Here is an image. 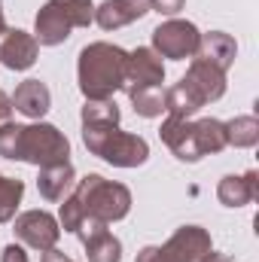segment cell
<instances>
[{
  "mask_svg": "<svg viewBox=\"0 0 259 262\" xmlns=\"http://www.w3.org/2000/svg\"><path fill=\"white\" fill-rule=\"evenodd\" d=\"M82 143L92 156L113 168H137L149 159V143L140 134H128L119 125L116 101H85L82 107Z\"/></svg>",
  "mask_w": 259,
  "mask_h": 262,
  "instance_id": "cell-1",
  "label": "cell"
},
{
  "mask_svg": "<svg viewBox=\"0 0 259 262\" xmlns=\"http://www.w3.org/2000/svg\"><path fill=\"white\" fill-rule=\"evenodd\" d=\"M131 210V189L107 180L101 174H85L82 180H76V186L70 189V195L58 207V226L64 232H76V226L82 220H101V223H119L125 220Z\"/></svg>",
  "mask_w": 259,
  "mask_h": 262,
  "instance_id": "cell-2",
  "label": "cell"
},
{
  "mask_svg": "<svg viewBox=\"0 0 259 262\" xmlns=\"http://www.w3.org/2000/svg\"><path fill=\"white\" fill-rule=\"evenodd\" d=\"M0 156L9 162H28L34 168H49L70 162V140L52 122L0 125Z\"/></svg>",
  "mask_w": 259,
  "mask_h": 262,
  "instance_id": "cell-3",
  "label": "cell"
},
{
  "mask_svg": "<svg viewBox=\"0 0 259 262\" xmlns=\"http://www.w3.org/2000/svg\"><path fill=\"white\" fill-rule=\"evenodd\" d=\"M128 52L116 43H89L76 58V82L85 101H110L125 85Z\"/></svg>",
  "mask_w": 259,
  "mask_h": 262,
  "instance_id": "cell-4",
  "label": "cell"
},
{
  "mask_svg": "<svg viewBox=\"0 0 259 262\" xmlns=\"http://www.w3.org/2000/svg\"><path fill=\"white\" fill-rule=\"evenodd\" d=\"M162 143L180 159V162H201L204 156L223 152L226 143V125L220 119H174L168 116L159 128Z\"/></svg>",
  "mask_w": 259,
  "mask_h": 262,
  "instance_id": "cell-5",
  "label": "cell"
},
{
  "mask_svg": "<svg viewBox=\"0 0 259 262\" xmlns=\"http://www.w3.org/2000/svg\"><path fill=\"white\" fill-rule=\"evenodd\" d=\"M198 40H201V31L195 28L192 21H186V18H168V21H162L153 31V46L149 49L159 58L183 61V58H192L195 55Z\"/></svg>",
  "mask_w": 259,
  "mask_h": 262,
  "instance_id": "cell-6",
  "label": "cell"
},
{
  "mask_svg": "<svg viewBox=\"0 0 259 262\" xmlns=\"http://www.w3.org/2000/svg\"><path fill=\"white\" fill-rule=\"evenodd\" d=\"M12 232L25 247L40 250V253L52 250L61 238L58 216H52L49 210H25V213L12 216Z\"/></svg>",
  "mask_w": 259,
  "mask_h": 262,
  "instance_id": "cell-7",
  "label": "cell"
},
{
  "mask_svg": "<svg viewBox=\"0 0 259 262\" xmlns=\"http://www.w3.org/2000/svg\"><path fill=\"white\" fill-rule=\"evenodd\" d=\"M73 235L82 241L89 262H122V241L107 229V223L82 220Z\"/></svg>",
  "mask_w": 259,
  "mask_h": 262,
  "instance_id": "cell-8",
  "label": "cell"
},
{
  "mask_svg": "<svg viewBox=\"0 0 259 262\" xmlns=\"http://www.w3.org/2000/svg\"><path fill=\"white\" fill-rule=\"evenodd\" d=\"M40 58V43L21 28H3L0 34V64L6 70H31Z\"/></svg>",
  "mask_w": 259,
  "mask_h": 262,
  "instance_id": "cell-9",
  "label": "cell"
},
{
  "mask_svg": "<svg viewBox=\"0 0 259 262\" xmlns=\"http://www.w3.org/2000/svg\"><path fill=\"white\" fill-rule=\"evenodd\" d=\"M165 82V64L149 46H137L128 52L125 61V85L122 89H137V85H162Z\"/></svg>",
  "mask_w": 259,
  "mask_h": 262,
  "instance_id": "cell-10",
  "label": "cell"
},
{
  "mask_svg": "<svg viewBox=\"0 0 259 262\" xmlns=\"http://www.w3.org/2000/svg\"><path fill=\"white\" fill-rule=\"evenodd\" d=\"M183 82L201 98V104H213L226 95V70L213 67L210 61H201V58H192Z\"/></svg>",
  "mask_w": 259,
  "mask_h": 262,
  "instance_id": "cell-11",
  "label": "cell"
},
{
  "mask_svg": "<svg viewBox=\"0 0 259 262\" xmlns=\"http://www.w3.org/2000/svg\"><path fill=\"white\" fill-rule=\"evenodd\" d=\"M165 250L177 262H198L201 256H207L213 250V241H210L207 229H201V226H180L165 241Z\"/></svg>",
  "mask_w": 259,
  "mask_h": 262,
  "instance_id": "cell-12",
  "label": "cell"
},
{
  "mask_svg": "<svg viewBox=\"0 0 259 262\" xmlns=\"http://www.w3.org/2000/svg\"><path fill=\"white\" fill-rule=\"evenodd\" d=\"M149 12V0H104L95 6V21L101 31H119L131 21H140Z\"/></svg>",
  "mask_w": 259,
  "mask_h": 262,
  "instance_id": "cell-13",
  "label": "cell"
},
{
  "mask_svg": "<svg viewBox=\"0 0 259 262\" xmlns=\"http://www.w3.org/2000/svg\"><path fill=\"white\" fill-rule=\"evenodd\" d=\"M9 101H12V110H18L21 116L40 122V119L49 113V107H52V92H49V85L40 82V79H25V82H18V89L9 95Z\"/></svg>",
  "mask_w": 259,
  "mask_h": 262,
  "instance_id": "cell-14",
  "label": "cell"
},
{
  "mask_svg": "<svg viewBox=\"0 0 259 262\" xmlns=\"http://www.w3.org/2000/svg\"><path fill=\"white\" fill-rule=\"evenodd\" d=\"M70 31H73L70 18H67L52 0H46L40 6L37 18H34V40L40 46H61L67 37H70Z\"/></svg>",
  "mask_w": 259,
  "mask_h": 262,
  "instance_id": "cell-15",
  "label": "cell"
},
{
  "mask_svg": "<svg viewBox=\"0 0 259 262\" xmlns=\"http://www.w3.org/2000/svg\"><path fill=\"white\" fill-rule=\"evenodd\" d=\"M192 58L210 61L213 67H220V70L229 73V67L235 64V58H238V43H235V37L226 34V31H207V34H201L198 49H195Z\"/></svg>",
  "mask_w": 259,
  "mask_h": 262,
  "instance_id": "cell-16",
  "label": "cell"
},
{
  "mask_svg": "<svg viewBox=\"0 0 259 262\" xmlns=\"http://www.w3.org/2000/svg\"><path fill=\"white\" fill-rule=\"evenodd\" d=\"M259 195V174L247 171V174H226L217 186V198L226 207H247L250 201H256Z\"/></svg>",
  "mask_w": 259,
  "mask_h": 262,
  "instance_id": "cell-17",
  "label": "cell"
},
{
  "mask_svg": "<svg viewBox=\"0 0 259 262\" xmlns=\"http://www.w3.org/2000/svg\"><path fill=\"white\" fill-rule=\"evenodd\" d=\"M76 186V171L70 162H61V165H49V168H40V177H37V189L40 195L52 204L64 201L70 195V189Z\"/></svg>",
  "mask_w": 259,
  "mask_h": 262,
  "instance_id": "cell-18",
  "label": "cell"
},
{
  "mask_svg": "<svg viewBox=\"0 0 259 262\" xmlns=\"http://www.w3.org/2000/svg\"><path fill=\"white\" fill-rule=\"evenodd\" d=\"M201 107H204L201 98L195 95L183 79L174 82L171 89H165V113L168 116H174V119H192Z\"/></svg>",
  "mask_w": 259,
  "mask_h": 262,
  "instance_id": "cell-19",
  "label": "cell"
},
{
  "mask_svg": "<svg viewBox=\"0 0 259 262\" xmlns=\"http://www.w3.org/2000/svg\"><path fill=\"white\" fill-rule=\"evenodd\" d=\"M134 104V113L143 119H159L165 113V85H137L125 89Z\"/></svg>",
  "mask_w": 259,
  "mask_h": 262,
  "instance_id": "cell-20",
  "label": "cell"
},
{
  "mask_svg": "<svg viewBox=\"0 0 259 262\" xmlns=\"http://www.w3.org/2000/svg\"><path fill=\"white\" fill-rule=\"evenodd\" d=\"M226 125V143L235 149H250L259 143V119L256 116H235Z\"/></svg>",
  "mask_w": 259,
  "mask_h": 262,
  "instance_id": "cell-21",
  "label": "cell"
},
{
  "mask_svg": "<svg viewBox=\"0 0 259 262\" xmlns=\"http://www.w3.org/2000/svg\"><path fill=\"white\" fill-rule=\"evenodd\" d=\"M21 195H25V183L18 177L0 174V226L12 223V216H15L18 204H21Z\"/></svg>",
  "mask_w": 259,
  "mask_h": 262,
  "instance_id": "cell-22",
  "label": "cell"
},
{
  "mask_svg": "<svg viewBox=\"0 0 259 262\" xmlns=\"http://www.w3.org/2000/svg\"><path fill=\"white\" fill-rule=\"evenodd\" d=\"M67 18L73 28H89L95 21V3L92 0H52Z\"/></svg>",
  "mask_w": 259,
  "mask_h": 262,
  "instance_id": "cell-23",
  "label": "cell"
},
{
  "mask_svg": "<svg viewBox=\"0 0 259 262\" xmlns=\"http://www.w3.org/2000/svg\"><path fill=\"white\" fill-rule=\"evenodd\" d=\"M134 262H177L168 250H165V244L159 247V244H149V247H140L137 250V259Z\"/></svg>",
  "mask_w": 259,
  "mask_h": 262,
  "instance_id": "cell-24",
  "label": "cell"
},
{
  "mask_svg": "<svg viewBox=\"0 0 259 262\" xmlns=\"http://www.w3.org/2000/svg\"><path fill=\"white\" fill-rule=\"evenodd\" d=\"M183 6H186V0H149V12H159L168 18H174Z\"/></svg>",
  "mask_w": 259,
  "mask_h": 262,
  "instance_id": "cell-25",
  "label": "cell"
},
{
  "mask_svg": "<svg viewBox=\"0 0 259 262\" xmlns=\"http://www.w3.org/2000/svg\"><path fill=\"white\" fill-rule=\"evenodd\" d=\"M12 119V101H9V95L0 89V125H6Z\"/></svg>",
  "mask_w": 259,
  "mask_h": 262,
  "instance_id": "cell-26",
  "label": "cell"
},
{
  "mask_svg": "<svg viewBox=\"0 0 259 262\" xmlns=\"http://www.w3.org/2000/svg\"><path fill=\"white\" fill-rule=\"evenodd\" d=\"M40 262H73V259H70L67 253H61V250H55V247H52V250H46V253H43V259H40Z\"/></svg>",
  "mask_w": 259,
  "mask_h": 262,
  "instance_id": "cell-27",
  "label": "cell"
},
{
  "mask_svg": "<svg viewBox=\"0 0 259 262\" xmlns=\"http://www.w3.org/2000/svg\"><path fill=\"white\" fill-rule=\"evenodd\" d=\"M198 262H232V259H229L226 253H217V250H210L207 256H201V259H198Z\"/></svg>",
  "mask_w": 259,
  "mask_h": 262,
  "instance_id": "cell-28",
  "label": "cell"
},
{
  "mask_svg": "<svg viewBox=\"0 0 259 262\" xmlns=\"http://www.w3.org/2000/svg\"><path fill=\"white\" fill-rule=\"evenodd\" d=\"M3 28H6V18H3V6H0V34H3Z\"/></svg>",
  "mask_w": 259,
  "mask_h": 262,
  "instance_id": "cell-29",
  "label": "cell"
}]
</instances>
